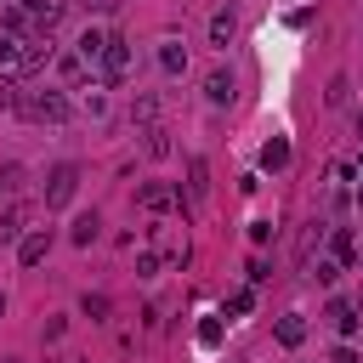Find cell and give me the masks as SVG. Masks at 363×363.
I'll return each mask as SVG.
<instances>
[{
	"mask_svg": "<svg viewBox=\"0 0 363 363\" xmlns=\"http://www.w3.org/2000/svg\"><path fill=\"white\" fill-rule=\"evenodd\" d=\"M17 113L34 119V125H62L74 113V102L62 91H17Z\"/></svg>",
	"mask_w": 363,
	"mask_h": 363,
	"instance_id": "6da1fadb",
	"label": "cell"
},
{
	"mask_svg": "<svg viewBox=\"0 0 363 363\" xmlns=\"http://www.w3.org/2000/svg\"><path fill=\"white\" fill-rule=\"evenodd\" d=\"M74 193H79V164H51V170H45V187H40L45 210H68Z\"/></svg>",
	"mask_w": 363,
	"mask_h": 363,
	"instance_id": "7a4b0ae2",
	"label": "cell"
},
{
	"mask_svg": "<svg viewBox=\"0 0 363 363\" xmlns=\"http://www.w3.org/2000/svg\"><path fill=\"white\" fill-rule=\"evenodd\" d=\"M96 74H102L108 85H119V79L130 74V40H125V34H113V28H108V40H102V57H96Z\"/></svg>",
	"mask_w": 363,
	"mask_h": 363,
	"instance_id": "3957f363",
	"label": "cell"
},
{
	"mask_svg": "<svg viewBox=\"0 0 363 363\" xmlns=\"http://www.w3.org/2000/svg\"><path fill=\"white\" fill-rule=\"evenodd\" d=\"M17 11H28V23L40 28V34H51L62 17H68V0H11Z\"/></svg>",
	"mask_w": 363,
	"mask_h": 363,
	"instance_id": "277c9868",
	"label": "cell"
},
{
	"mask_svg": "<svg viewBox=\"0 0 363 363\" xmlns=\"http://www.w3.org/2000/svg\"><path fill=\"white\" fill-rule=\"evenodd\" d=\"M45 255H51V227H28V233L17 238V261H23V267H40Z\"/></svg>",
	"mask_w": 363,
	"mask_h": 363,
	"instance_id": "5b68a950",
	"label": "cell"
},
{
	"mask_svg": "<svg viewBox=\"0 0 363 363\" xmlns=\"http://www.w3.org/2000/svg\"><path fill=\"white\" fill-rule=\"evenodd\" d=\"M45 62H51V40H45V34H28L23 51H17V74H40Z\"/></svg>",
	"mask_w": 363,
	"mask_h": 363,
	"instance_id": "8992f818",
	"label": "cell"
},
{
	"mask_svg": "<svg viewBox=\"0 0 363 363\" xmlns=\"http://www.w3.org/2000/svg\"><path fill=\"white\" fill-rule=\"evenodd\" d=\"M233 40H238V11H233V6H221V11L210 17V45H221V51H227Z\"/></svg>",
	"mask_w": 363,
	"mask_h": 363,
	"instance_id": "52a82bcc",
	"label": "cell"
},
{
	"mask_svg": "<svg viewBox=\"0 0 363 363\" xmlns=\"http://www.w3.org/2000/svg\"><path fill=\"white\" fill-rule=\"evenodd\" d=\"M204 96H210V102H233V96H238L233 68H210V74H204Z\"/></svg>",
	"mask_w": 363,
	"mask_h": 363,
	"instance_id": "ba28073f",
	"label": "cell"
},
{
	"mask_svg": "<svg viewBox=\"0 0 363 363\" xmlns=\"http://www.w3.org/2000/svg\"><path fill=\"white\" fill-rule=\"evenodd\" d=\"M136 204L159 216V210H170V204H176V187H164V182H142V187H136Z\"/></svg>",
	"mask_w": 363,
	"mask_h": 363,
	"instance_id": "9c48e42d",
	"label": "cell"
},
{
	"mask_svg": "<svg viewBox=\"0 0 363 363\" xmlns=\"http://www.w3.org/2000/svg\"><path fill=\"white\" fill-rule=\"evenodd\" d=\"M28 216H34V204H11V210L0 216V238H6V244H17V238L28 233Z\"/></svg>",
	"mask_w": 363,
	"mask_h": 363,
	"instance_id": "30bf717a",
	"label": "cell"
},
{
	"mask_svg": "<svg viewBox=\"0 0 363 363\" xmlns=\"http://www.w3.org/2000/svg\"><path fill=\"white\" fill-rule=\"evenodd\" d=\"M142 153H147V159H170V153H176L170 130H164V125H147V130H142Z\"/></svg>",
	"mask_w": 363,
	"mask_h": 363,
	"instance_id": "8fae6325",
	"label": "cell"
},
{
	"mask_svg": "<svg viewBox=\"0 0 363 363\" xmlns=\"http://www.w3.org/2000/svg\"><path fill=\"white\" fill-rule=\"evenodd\" d=\"M68 238H74L79 250H85V244H96V238H102V216H96V210H85V216H74V227H68Z\"/></svg>",
	"mask_w": 363,
	"mask_h": 363,
	"instance_id": "7c38bea8",
	"label": "cell"
},
{
	"mask_svg": "<svg viewBox=\"0 0 363 363\" xmlns=\"http://www.w3.org/2000/svg\"><path fill=\"white\" fill-rule=\"evenodd\" d=\"M272 335H278V346H301V340H306V318H301V312H284Z\"/></svg>",
	"mask_w": 363,
	"mask_h": 363,
	"instance_id": "4fadbf2b",
	"label": "cell"
},
{
	"mask_svg": "<svg viewBox=\"0 0 363 363\" xmlns=\"http://www.w3.org/2000/svg\"><path fill=\"white\" fill-rule=\"evenodd\" d=\"M204 193H210V164H204V159H187V199L199 204Z\"/></svg>",
	"mask_w": 363,
	"mask_h": 363,
	"instance_id": "5bb4252c",
	"label": "cell"
},
{
	"mask_svg": "<svg viewBox=\"0 0 363 363\" xmlns=\"http://www.w3.org/2000/svg\"><path fill=\"white\" fill-rule=\"evenodd\" d=\"M159 68H164V74H182V68H187V45H182V40H164V45H159Z\"/></svg>",
	"mask_w": 363,
	"mask_h": 363,
	"instance_id": "9a60e30c",
	"label": "cell"
},
{
	"mask_svg": "<svg viewBox=\"0 0 363 363\" xmlns=\"http://www.w3.org/2000/svg\"><path fill=\"white\" fill-rule=\"evenodd\" d=\"M130 119H136L142 130H147V125H159V96H153V91H142V96L130 102Z\"/></svg>",
	"mask_w": 363,
	"mask_h": 363,
	"instance_id": "2e32d148",
	"label": "cell"
},
{
	"mask_svg": "<svg viewBox=\"0 0 363 363\" xmlns=\"http://www.w3.org/2000/svg\"><path fill=\"white\" fill-rule=\"evenodd\" d=\"M329 323H335V329H340V335H352V329H357V306H352V301H340V295H335V301H329Z\"/></svg>",
	"mask_w": 363,
	"mask_h": 363,
	"instance_id": "e0dca14e",
	"label": "cell"
},
{
	"mask_svg": "<svg viewBox=\"0 0 363 363\" xmlns=\"http://www.w3.org/2000/svg\"><path fill=\"white\" fill-rule=\"evenodd\" d=\"M284 164H289V142H284V136H272V142L261 147V170H284Z\"/></svg>",
	"mask_w": 363,
	"mask_h": 363,
	"instance_id": "ac0fdd59",
	"label": "cell"
},
{
	"mask_svg": "<svg viewBox=\"0 0 363 363\" xmlns=\"http://www.w3.org/2000/svg\"><path fill=\"white\" fill-rule=\"evenodd\" d=\"M102 40H108V28H85V34H79V45H74V51H79V57H85V62H96V57H102Z\"/></svg>",
	"mask_w": 363,
	"mask_h": 363,
	"instance_id": "d6986e66",
	"label": "cell"
},
{
	"mask_svg": "<svg viewBox=\"0 0 363 363\" xmlns=\"http://www.w3.org/2000/svg\"><path fill=\"white\" fill-rule=\"evenodd\" d=\"M227 312H233V318L255 312V289H233V295H227Z\"/></svg>",
	"mask_w": 363,
	"mask_h": 363,
	"instance_id": "ffe728a7",
	"label": "cell"
},
{
	"mask_svg": "<svg viewBox=\"0 0 363 363\" xmlns=\"http://www.w3.org/2000/svg\"><path fill=\"white\" fill-rule=\"evenodd\" d=\"M17 51H23V40L0 28V68H17Z\"/></svg>",
	"mask_w": 363,
	"mask_h": 363,
	"instance_id": "44dd1931",
	"label": "cell"
},
{
	"mask_svg": "<svg viewBox=\"0 0 363 363\" xmlns=\"http://www.w3.org/2000/svg\"><path fill=\"white\" fill-rule=\"evenodd\" d=\"M79 312L102 323V318H108V295H102V289H96V295H85V301H79Z\"/></svg>",
	"mask_w": 363,
	"mask_h": 363,
	"instance_id": "7402d4cb",
	"label": "cell"
},
{
	"mask_svg": "<svg viewBox=\"0 0 363 363\" xmlns=\"http://www.w3.org/2000/svg\"><path fill=\"white\" fill-rule=\"evenodd\" d=\"M199 346H221V318H204L199 323Z\"/></svg>",
	"mask_w": 363,
	"mask_h": 363,
	"instance_id": "603a6c76",
	"label": "cell"
},
{
	"mask_svg": "<svg viewBox=\"0 0 363 363\" xmlns=\"http://www.w3.org/2000/svg\"><path fill=\"white\" fill-rule=\"evenodd\" d=\"M0 193H23V164H6L0 170Z\"/></svg>",
	"mask_w": 363,
	"mask_h": 363,
	"instance_id": "cb8c5ba5",
	"label": "cell"
},
{
	"mask_svg": "<svg viewBox=\"0 0 363 363\" xmlns=\"http://www.w3.org/2000/svg\"><path fill=\"white\" fill-rule=\"evenodd\" d=\"M17 91H23V85H17V79H6V74H0V113H11V108H17Z\"/></svg>",
	"mask_w": 363,
	"mask_h": 363,
	"instance_id": "d4e9b609",
	"label": "cell"
},
{
	"mask_svg": "<svg viewBox=\"0 0 363 363\" xmlns=\"http://www.w3.org/2000/svg\"><path fill=\"white\" fill-rule=\"evenodd\" d=\"M329 250H335L340 261H352V233H335V238H329Z\"/></svg>",
	"mask_w": 363,
	"mask_h": 363,
	"instance_id": "484cf974",
	"label": "cell"
},
{
	"mask_svg": "<svg viewBox=\"0 0 363 363\" xmlns=\"http://www.w3.org/2000/svg\"><path fill=\"white\" fill-rule=\"evenodd\" d=\"M136 272H142V278H153V272H159V255H153V250H142V255H136Z\"/></svg>",
	"mask_w": 363,
	"mask_h": 363,
	"instance_id": "4316f807",
	"label": "cell"
},
{
	"mask_svg": "<svg viewBox=\"0 0 363 363\" xmlns=\"http://www.w3.org/2000/svg\"><path fill=\"white\" fill-rule=\"evenodd\" d=\"M79 108H85V113H91V119H102V113H108V102H102V96H96V91H91V96H85V102H79Z\"/></svg>",
	"mask_w": 363,
	"mask_h": 363,
	"instance_id": "83f0119b",
	"label": "cell"
},
{
	"mask_svg": "<svg viewBox=\"0 0 363 363\" xmlns=\"http://www.w3.org/2000/svg\"><path fill=\"white\" fill-rule=\"evenodd\" d=\"M335 272H340L335 261H318V267H312V278H318V284H335Z\"/></svg>",
	"mask_w": 363,
	"mask_h": 363,
	"instance_id": "f1b7e54d",
	"label": "cell"
},
{
	"mask_svg": "<svg viewBox=\"0 0 363 363\" xmlns=\"http://www.w3.org/2000/svg\"><path fill=\"white\" fill-rule=\"evenodd\" d=\"M335 363H363V357H357L352 346H335Z\"/></svg>",
	"mask_w": 363,
	"mask_h": 363,
	"instance_id": "f546056e",
	"label": "cell"
},
{
	"mask_svg": "<svg viewBox=\"0 0 363 363\" xmlns=\"http://www.w3.org/2000/svg\"><path fill=\"white\" fill-rule=\"evenodd\" d=\"M85 6H91V11H108V6H119V0H85Z\"/></svg>",
	"mask_w": 363,
	"mask_h": 363,
	"instance_id": "4dcf8cb0",
	"label": "cell"
},
{
	"mask_svg": "<svg viewBox=\"0 0 363 363\" xmlns=\"http://www.w3.org/2000/svg\"><path fill=\"white\" fill-rule=\"evenodd\" d=\"M0 318H6V289H0Z\"/></svg>",
	"mask_w": 363,
	"mask_h": 363,
	"instance_id": "1f68e13d",
	"label": "cell"
},
{
	"mask_svg": "<svg viewBox=\"0 0 363 363\" xmlns=\"http://www.w3.org/2000/svg\"><path fill=\"white\" fill-rule=\"evenodd\" d=\"M357 136H363V113H357Z\"/></svg>",
	"mask_w": 363,
	"mask_h": 363,
	"instance_id": "d6a6232c",
	"label": "cell"
},
{
	"mask_svg": "<svg viewBox=\"0 0 363 363\" xmlns=\"http://www.w3.org/2000/svg\"><path fill=\"white\" fill-rule=\"evenodd\" d=\"M357 204H363V187H357Z\"/></svg>",
	"mask_w": 363,
	"mask_h": 363,
	"instance_id": "836d02e7",
	"label": "cell"
},
{
	"mask_svg": "<svg viewBox=\"0 0 363 363\" xmlns=\"http://www.w3.org/2000/svg\"><path fill=\"white\" fill-rule=\"evenodd\" d=\"M357 164H363V153H357Z\"/></svg>",
	"mask_w": 363,
	"mask_h": 363,
	"instance_id": "e575fe53",
	"label": "cell"
},
{
	"mask_svg": "<svg viewBox=\"0 0 363 363\" xmlns=\"http://www.w3.org/2000/svg\"><path fill=\"white\" fill-rule=\"evenodd\" d=\"M0 363H11V357H0Z\"/></svg>",
	"mask_w": 363,
	"mask_h": 363,
	"instance_id": "d590c367",
	"label": "cell"
},
{
	"mask_svg": "<svg viewBox=\"0 0 363 363\" xmlns=\"http://www.w3.org/2000/svg\"><path fill=\"white\" fill-rule=\"evenodd\" d=\"M6 6H11V0H6Z\"/></svg>",
	"mask_w": 363,
	"mask_h": 363,
	"instance_id": "8d00e7d4",
	"label": "cell"
}]
</instances>
